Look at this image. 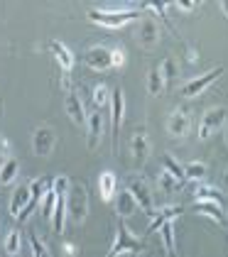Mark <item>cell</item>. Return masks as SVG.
I'll use <instances>...</instances> for the list:
<instances>
[{
    "instance_id": "obj_1",
    "label": "cell",
    "mask_w": 228,
    "mask_h": 257,
    "mask_svg": "<svg viewBox=\"0 0 228 257\" xmlns=\"http://www.w3.org/2000/svg\"><path fill=\"white\" fill-rule=\"evenodd\" d=\"M142 250H145V240L135 237L133 233L128 230L125 220L120 218V220H118V230H115V240L106 257H120V255H125V252H142Z\"/></svg>"
},
{
    "instance_id": "obj_2",
    "label": "cell",
    "mask_w": 228,
    "mask_h": 257,
    "mask_svg": "<svg viewBox=\"0 0 228 257\" xmlns=\"http://www.w3.org/2000/svg\"><path fill=\"white\" fill-rule=\"evenodd\" d=\"M142 15V8L140 10H89V20L98 22L103 27H123L128 22L137 20Z\"/></svg>"
},
{
    "instance_id": "obj_3",
    "label": "cell",
    "mask_w": 228,
    "mask_h": 257,
    "mask_svg": "<svg viewBox=\"0 0 228 257\" xmlns=\"http://www.w3.org/2000/svg\"><path fill=\"white\" fill-rule=\"evenodd\" d=\"M125 189H128L130 196L135 198L137 208H142V211L152 218V213H155V208H152V194H150V186L145 184V179L137 177V174H130V177L125 179Z\"/></svg>"
},
{
    "instance_id": "obj_4",
    "label": "cell",
    "mask_w": 228,
    "mask_h": 257,
    "mask_svg": "<svg viewBox=\"0 0 228 257\" xmlns=\"http://www.w3.org/2000/svg\"><path fill=\"white\" fill-rule=\"evenodd\" d=\"M221 76H223V66H216V69L206 71L204 76H196V79L187 81V83L179 88V96H182V98H194V96L204 93L211 83H213L216 79H221Z\"/></svg>"
},
{
    "instance_id": "obj_5",
    "label": "cell",
    "mask_w": 228,
    "mask_h": 257,
    "mask_svg": "<svg viewBox=\"0 0 228 257\" xmlns=\"http://www.w3.org/2000/svg\"><path fill=\"white\" fill-rule=\"evenodd\" d=\"M226 120H228V110L221 108V105L206 110L201 122H199V140H209L211 135H216V133L226 125Z\"/></svg>"
},
{
    "instance_id": "obj_6",
    "label": "cell",
    "mask_w": 228,
    "mask_h": 257,
    "mask_svg": "<svg viewBox=\"0 0 228 257\" xmlns=\"http://www.w3.org/2000/svg\"><path fill=\"white\" fill-rule=\"evenodd\" d=\"M66 211L74 220H84L86 211H89V201H86V189L81 184L69 186V194H66Z\"/></svg>"
},
{
    "instance_id": "obj_7",
    "label": "cell",
    "mask_w": 228,
    "mask_h": 257,
    "mask_svg": "<svg viewBox=\"0 0 228 257\" xmlns=\"http://www.w3.org/2000/svg\"><path fill=\"white\" fill-rule=\"evenodd\" d=\"M49 52L54 54V59H57V64L61 66V71H64V79H61V83H64V88H69L71 86V81H69V71L74 69V54L61 44V42H49Z\"/></svg>"
},
{
    "instance_id": "obj_8",
    "label": "cell",
    "mask_w": 228,
    "mask_h": 257,
    "mask_svg": "<svg viewBox=\"0 0 228 257\" xmlns=\"http://www.w3.org/2000/svg\"><path fill=\"white\" fill-rule=\"evenodd\" d=\"M54 145H57V135H54L52 127H37L35 130V135H32V150H35V155L47 157L54 150Z\"/></svg>"
},
{
    "instance_id": "obj_9",
    "label": "cell",
    "mask_w": 228,
    "mask_h": 257,
    "mask_svg": "<svg viewBox=\"0 0 228 257\" xmlns=\"http://www.w3.org/2000/svg\"><path fill=\"white\" fill-rule=\"evenodd\" d=\"M123 115H125V98H123V91H120V88H115L113 96H111V120H113V150H118V135H120Z\"/></svg>"
},
{
    "instance_id": "obj_10",
    "label": "cell",
    "mask_w": 228,
    "mask_h": 257,
    "mask_svg": "<svg viewBox=\"0 0 228 257\" xmlns=\"http://www.w3.org/2000/svg\"><path fill=\"white\" fill-rule=\"evenodd\" d=\"M84 61L96 69V71H106V69H111V49H106V47H91V49H86V54H84Z\"/></svg>"
},
{
    "instance_id": "obj_11",
    "label": "cell",
    "mask_w": 228,
    "mask_h": 257,
    "mask_svg": "<svg viewBox=\"0 0 228 257\" xmlns=\"http://www.w3.org/2000/svg\"><path fill=\"white\" fill-rule=\"evenodd\" d=\"M191 127V120H189V110L187 108H179V110H174L167 120V130H170V135L174 138H184L187 133H189Z\"/></svg>"
},
{
    "instance_id": "obj_12",
    "label": "cell",
    "mask_w": 228,
    "mask_h": 257,
    "mask_svg": "<svg viewBox=\"0 0 228 257\" xmlns=\"http://www.w3.org/2000/svg\"><path fill=\"white\" fill-rule=\"evenodd\" d=\"M130 150H133V159L135 162H145L147 155H150V142H147V135H145V127H137L133 133V140H130Z\"/></svg>"
},
{
    "instance_id": "obj_13",
    "label": "cell",
    "mask_w": 228,
    "mask_h": 257,
    "mask_svg": "<svg viewBox=\"0 0 228 257\" xmlns=\"http://www.w3.org/2000/svg\"><path fill=\"white\" fill-rule=\"evenodd\" d=\"M64 105H66L69 118L74 120L76 125H86V110H84V103H81V98H79V93H76V91H69V93H66Z\"/></svg>"
},
{
    "instance_id": "obj_14",
    "label": "cell",
    "mask_w": 228,
    "mask_h": 257,
    "mask_svg": "<svg viewBox=\"0 0 228 257\" xmlns=\"http://www.w3.org/2000/svg\"><path fill=\"white\" fill-rule=\"evenodd\" d=\"M135 208H137V203H135V198L130 196V191L125 189V191H120L118 196H115V216L118 218H130L135 213Z\"/></svg>"
},
{
    "instance_id": "obj_15",
    "label": "cell",
    "mask_w": 228,
    "mask_h": 257,
    "mask_svg": "<svg viewBox=\"0 0 228 257\" xmlns=\"http://www.w3.org/2000/svg\"><path fill=\"white\" fill-rule=\"evenodd\" d=\"M86 127H89V147L94 150V147H98V140L103 133V118L98 115V110L86 115Z\"/></svg>"
},
{
    "instance_id": "obj_16",
    "label": "cell",
    "mask_w": 228,
    "mask_h": 257,
    "mask_svg": "<svg viewBox=\"0 0 228 257\" xmlns=\"http://www.w3.org/2000/svg\"><path fill=\"white\" fill-rule=\"evenodd\" d=\"M191 211H196V213H204V216H211L218 225H223L226 223V216H223V208L218 206V203H211V201H196L194 206H191Z\"/></svg>"
},
{
    "instance_id": "obj_17",
    "label": "cell",
    "mask_w": 228,
    "mask_h": 257,
    "mask_svg": "<svg viewBox=\"0 0 228 257\" xmlns=\"http://www.w3.org/2000/svg\"><path fill=\"white\" fill-rule=\"evenodd\" d=\"M194 198L196 201H211V203H218L221 206V201H223V194H221V189L218 186H211V184H196V189H194Z\"/></svg>"
},
{
    "instance_id": "obj_18",
    "label": "cell",
    "mask_w": 228,
    "mask_h": 257,
    "mask_svg": "<svg viewBox=\"0 0 228 257\" xmlns=\"http://www.w3.org/2000/svg\"><path fill=\"white\" fill-rule=\"evenodd\" d=\"M30 198H32V194H30V184H18L15 194H13V198H10V213L18 216L20 211L30 203Z\"/></svg>"
},
{
    "instance_id": "obj_19",
    "label": "cell",
    "mask_w": 228,
    "mask_h": 257,
    "mask_svg": "<svg viewBox=\"0 0 228 257\" xmlns=\"http://www.w3.org/2000/svg\"><path fill=\"white\" fill-rule=\"evenodd\" d=\"M52 189H54V179L52 177H39L30 184V194H32V198H37V201H42Z\"/></svg>"
},
{
    "instance_id": "obj_20",
    "label": "cell",
    "mask_w": 228,
    "mask_h": 257,
    "mask_svg": "<svg viewBox=\"0 0 228 257\" xmlns=\"http://www.w3.org/2000/svg\"><path fill=\"white\" fill-rule=\"evenodd\" d=\"M206 174H209V167L204 162H189V164H184V177H187V181L201 184L206 179Z\"/></svg>"
},
{
    "instance_id": "obj_21",
    "label": "cell",
    "mask_w": 228,
    "mask_h": 257,
    "mask_svg": "<svg viewBox=\"0 0 228 257\" xmlns=\"http://www.w3.org/2000/svg\"><path fill=\"white\" fill-rule=\"evenodd\" d=\"M98 191H101V198H103V201H113L115 174H111V172H103V174L98 177Z\"/></svg>"
},
{
    "instance_id": "obj_22",
    "label": "cell",
    "mask_w": 228,
    "mask_h": 257,
    "mask_svg": "<svg viewBox=\"0 0 228 257\" xmlns=\"http://www.w3.org/2000/svg\"><path fill=\"white\" fill-rule=\"evenodd\" d=\"M137 37H140L142 44H152V42H157V22L150 20V18H145V20L140 22Z\"/></svg>"
},
{
    "instance_id": "obj_23",
    "label": "cell",
    "mask_w": 228,
    "mask_h": 257,
    "mask_svg": "<svg viewBox=\"0 0 228 257\" xmlns=\"http://www.w3.org/2000/svg\"><path fill=\"white\" fill-rule=\"evenodd\" d=\"M18 159H5L3 164H0V184L3 186H8V184H13L15 179H18Z\"/></svg>"
},
{
    "instance_id": "obj_24",
    "label": "cell",
    "mask_w": 228,
    "mask_h": 257,
    "mask_svg": "<svg viewBox=\"0 0 228 257\" xmlns=\"http://www.w3.org/2000/svg\"><path fill=\"white\" fill-rule=\"evenodd\" d=\"M162 164H165V172H170L172 177L177 179L182 186L187 184V177H184V167H182L179 162H174V159H172V155H162Z\"/></svg>"
},
{
    "instance_id": "obj_25",
    "label": "cell",
    "mask_w": 228,
    "mask_h": 257,
    "mask_svg": "<svg viewBox=\"0 0 228 257\" xmlns=\"http://www.w3.org/2000/svg\"><path fill=\"white\" fill-rule=\"evenodd\" d=\"M162 91H165L162 71H160V69H150V71H147V93H150V96H160Z\"/></svg>"
},
{
    "instance_id": "obj_26",
    "label": "cell",
    "mask_w": 228,
    "mask_h": 257,
    "mask_svg": "<svg viewBox=\"0 0 228 257\" xmlns=\"http://www.w3.org/2000/svg\"><path fill=\"white\" fill-rule=\"evenodd\" d=\"M91 96H94V105L96 108H101V105H106V103H111V96H113V91L106 86V83H98L94 91H91Z\"/></svg>"
},
{
    "instance_id": "obj_27",
    "label": "cell",
    "mask_w": 228,
    "mask_h": 257,
    "mask_svg": "<svg viewBox=\"0 0 228 257\" xmlns=\"http://www.w3.org/2000/svg\"><path fill=\"white\" fill-rule=\"evenodd\" d=\"M160 71H162V79H165V86H174V79H177V64H174V59L172 57H167V59L162 61V66H160Z\"/></svg>"
},
{
    "instance_id": "obj_28",
    "label": "cell",
    "mask_w": 228,
    "mask_h": 257,
    "mask_svg": "<svg viewBox=\"0 0 228 257\" xmlns=\"http://www.w3.org/2000/svg\"><path fill=\"white\" fill-rule=\"evenodd\" d=\"M162 242H165V250H167V255L174 257V252H177V245H174V230H172V220H167L162 228Z\"/></svg>"
},
{
    "instance_id": "obj_29",
    "label": "cell",
    "mask_w": 228,
    "mask_h": 257,
    "mask_svg": "<svg viewBox=\"0 0 228 257\" xmlns=\"http://www.w3.org/2000/svg\"><path fill=\"white\" fill-rule=\"evenodd\" d=\"M160 189H162L165 194H174V191L182 189V184L172 177L170 172H162V174H160Z\"/></svg>"
},
{
    "instance_id": "obj_30",
    "label": "cell",
    "mask_w": 228,
    "mask_h": 257,
    "mask_svg": "<svg viewBox=\"0 0 228 257\" xmlns=\"http://www.w3.org/2000/svg\"><path fill=\"white\" fill-rule=\"evenodd\" d=\"M20 242H22V233L20 230H10L5 237V255H18Z\"/></svg>"
},
{
    "instance_id": "obj_31",
    "label": "cell",
    "mask_w": 228,
    "mask_h": 257,
    "mask_svg": "<svg viewBox=\"0 0 228 257\" xmlns=\"http://www.w3.org/2000/svg\"><path fill=\"white\" fill-rule=\"evenodd\" d=\"M142 10H150L160 20L167 22V3H142ZM167 25H170V22H167ZM170 30H174L172 25H170Z\"/></svg>"
},
{
    "instance_id": "obj_32",
    "label": "cell",
    "mask_w": 228,
    "mask_h": 257,
    "mask_svg": "<svg viewBox=\"0 0 228 257\" xmlns=\"http://www.w3.org/2000/svg\"><path fill=\"white\" fill-rule=\"evenodd\" d=\"M30 247H32V257H49V250L37 237V233H30Z\"/></svg>"
},
{
    "instance_id": "obj_33",
    "label": "cell",
    "mask_w": 228,
    "mask_h": 257,
    "mask_svg": "<svg viewBox=\"0 0 228 257\" xmlns=\"http://www.w3.org/2000/svg\"><path fill=\"white\" fill-rule=\"evenodd\" d=\"M54 208H57V194H54V189H52L47 196L42 198V213L47 218H52L54 216Z\"/></svg>"
},
{
    "instance_id": "obj_34",
    "label": "cell",
    "mask_w": 228,
    "mask_h": 257,
    "mask_svg": "<svg viewBox=\"0 0 228 257\" xmlns=\"http://www.w3.org/2000/svg\"><path fill=\"white\" fill-rule=\"evenodd\" d=\"M125 64V49L123 47H115V49H111V66H123Z\"/></svg>"
},
{
    "instance_id": "obj_35",
    "label": "cell",
    "mask_w": 228,
    "mask_h": 257,
    "mask_svg": "<svg viewBox=\"0 0 228 257\" xmlns=\"http://www.w3.org/2000/svg\"><path fill=\"white\" fill-rule=\"evenodd\" d=\"M37 203H39L37 198H30V203H27V206H25V208H22V211H20L15 218H18V220H27V218L32 216V211L37 208Z\"/></svg>"
},
{
    "instance_id": "obj_36",
    "label": "cell",
    "mask_w": 228,
    "mask_h": 257,
    "mask_svg": "<svg viewBox=\"0 0 228 257\" xmlns=\"http://www.w3.org/2000/svg\"><path fill=\"white\" fill-rule=\"evenodd\" d=\"M182 52H184V57H187V61H191V64H196V59H199V52H196V49H191V47H187V44H182Z\"/></svg>"
},
{
    "instance_id": "obj_37",
    "label": "cell",
    "mask_w": 228,
    "mask_h": 257,
    "mask_svg": "<svg viewBox=\"0 0 228 257\" xmlns=\"http://www.w3.org/2000/svg\"><path fill=\"white\" fill-rule=\"evenodd\" d=\"M8 152H10V142H8V138L0 135V157H8Z\"/></svg>"
},
{
    "instance_id": "obj_38",
    "label": "cell",
    "mask_w": 228,
    "mask_h": 257,
    "mask_svg": "<svg viewBox=\"0 0 228 257\" xmlns=\"http://www.w3.org/2000/svg\"><path fill=\"white\" fill-rule=\"evenodd\" d=\"M177 5H179L182 10H187V13H189V10H194V8H196V3H191V0H179Z\"/></svg>"
},
{
    "instance_id": "obj_39",
    "label": "cell",
    "mask_w": 228,
    "mask_h": 257,
    "mask_svg": "<svg viewBox=\"0 0 228 257\" xmlns=\"http://www.w3.org/2000/svg\"><path fill=\"white\" fill-rule=\"evenodd\" d=\"M64 252H66V255H69V257H74L76 252H79V250H76V247H74V245H71V242H64Z\"/></svg>"
},
{
    "instance_id": "obj_40",
    "label": "cell",
    "mask_w": 228,
    "mask_h": 257,
    "mask_svg": "<svg viewBox=\"0 0 228 257\" xmlns=\"http://www.w3.org/2000/svg\"><path fill=\"white\" fill-rule=\"evenodd\" d=\"M221 10H223V15L228 18V0H223V3H221Z\"/></svg>"
},
{
    "instance_id": "obj_41",
    "label": "cell",
    "mask_w": 228,
    "mask_h": 257,
    "mask_svg": "<svg viewBox=\"0 0 228 257\" xmlns=\"http://www.w3.org/2000/svg\"><path fill=\"white\" fill-rule=\"evenodd\" d=\"M223 189H228V169H226V174H223Z\"/></svg>"
},
{
    "instance_id": "obj_42",
    "label": "cell",
    "mask_w": 228,
    "mask_h": 257,
    "mask_svg": "<svg viewBox=\"0 0 228 257\" xmlns=\"http://www.w3.org/2000/svg\"><path fill=\"white\" fill-rule=\"evenodd\" d=\"M226 140H228V120H226Z\"/></svg>"
}]
</instances>
